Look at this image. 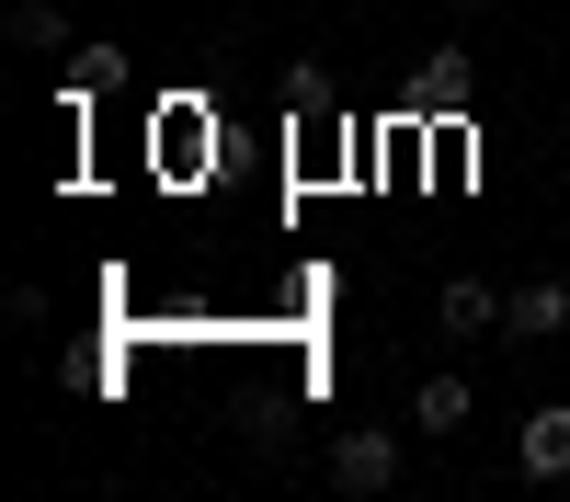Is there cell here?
<instances>
[{
    "label": "cell",
    "instance_id": "obj_1",
    "mask_svg": "<svg viewBox=\"0 0 570 502\" xmlns=\"http://www.w3.org/2000/svg\"><path fill=\"white\" fill-rule=\"evenodd\" d=\"M389 480H400V434H343L331 445V491L343 502H376Z\"/></svg>",
    "mask_w": 570,
    "mask_h": 502
},
{
    "label": "cell",
    "instance_id": "obj_2",
    "mask_svg": "<svg viewBox=\"0 0 570 502\" xmlns=\"http://www.w3.org/2000/svg\"><path fill=\"white\" fill-rule=\"evenodd\" d=\"M502 332H513V343H548V332H570V286H559V274H525V286L502 297Z\"/></svg>",
    "mask_w": 570,
    "mask_h": 502
},
{
    "label": "cell",
    "instance_id": "obj_3",
    "mask_svg": "<svg viewBox=\"0 0 570 502\" xmlns=\"http://www.w3.org/2000/svg\"><path fill=\"white\" fill-rule=\"evenodd\" d=\"M513 469H525V480H570V400L525 411V434H513Z\"/></svg>",
    "mask_w": 570,
    "mask_h": 502
},
{
    "label": "cell",
    "instance_id": "obj_4",
    "mask_svg": "<svg viewBox=\"0 0 570 502\" xmlns=\"http://www.w3.org/2000/svg\"><path fill=\"white\" fill-rule=\"evenodd\" d=\"M434 319H445V343H480V332H502V286L491 274H456V286L434 297Z\"/></svg>",
    "mask_w": 570,
    "mask_h": 502
},
{
    "label": "cell",
    "instance_id": "obj_5",
    "mask_svg": "<svg viewBox=\"0 0 570 502\" xmlns=\"http://www.w3.org/2000/svg\"><path fill=\"white\" fill-rule=\"evenodd\" d=\"M411 423H422V434H456V423H468V377H456V365H434V377L411 388Z\"/></svg>",
    "mask_w": 570,
    "mask_h": 502
},
{
    "label": "cell",
    "instance_id": "obj_6",
    "mask_svg": "<svg viewBox=\"0 0 570 502\" xmlns=\"http://www.w3.org/2000/svg\"><path fill=\"white\" fill-rule=\"evenodd\" d=\"M115 80H126V46H80L69 58V104H104Z\"/></svg>",
    "mask_w": 570,
    "mask_h": 502
},
{
    "label": "cell",
    "instance_id": "obj_7",
    "mask_svg": "<svg viewBox=\"0 0 570 502\" xmlns=\"http://www.w3.org/2000/svg\"><path fill=\"white\" fill-rule=\"evenodd\" d=\"M12 46H69V12L58 0H12Z\"/></svg>",
    "mask_w": 570,
    "mask_h": 502
},
{
    "label": "cell",
    "instance_id": "obj_8",
    "mask_svg": "<svg viewBox=\"0 0 570 502\" xmlns=\"http://www.w3.org/2000/svg\"><path fill=\"white\" fill-rule=\"evenodd\" d=\"M468 12H491V0H468Z\"/></svg>",
    "mask_w": 570,
    "mask_h": 502
}]
</instances>
